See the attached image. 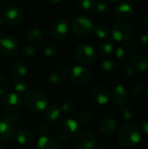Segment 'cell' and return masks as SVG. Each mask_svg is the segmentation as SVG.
<instances>
[{"instance_id":"obj_48","label":"cell","mask_w":148,"mask_h":149,"mask_svg":"<svg viewBox=\"0 0 148 149\" xmlns=\"http://www.w3.org/2000/svg\"><path fill=\"white\" fill-rule=\"evenodd\" d=\"M1 25H2V19H1V17H0V27H1Z\"/></svg>"},{"instance_id":"obj_20","label":"cell","mask_w":148,"mask_h":149,"mask_svg":"<svg viewBox=\"0 0 148 149\" xmlns=\"http://www.w3.org/2000/svg\"><path fill=\"white\" fill-rule=\"evenodd\" d=\"M62 113L63 112H62L61 107L59 105L52 104V105L48 106L44 109V119L48 123H55L59 120Z\"/></svg>"},{"instance_id":"obj_40","label":"cell","mask_w":148,"mask_h":149,"mask_svg":"<svg viewBox=\"0 0 148 149\" xmlns=\"http://www.w3.org/2000/svg\"><path fill=\"white\" fill-rule=\"evenodd\" d=\"M15 111H8L5 113L4 114V117L7 118L8 120H10L13 124H17L19 120V116H18V113H14Z\"/></svg>"},{"instance_id":"obj_17","label":"cell","mask_w":148,"mask_h":149,"mask_svg":"<svg viewBox=\"0 0 148 149\" xmlns=\"http://www.w3.org/2000/svg\"><path fill=\"white\" fill-rule=\"evenodd\" d=\"M92 98L97 104L104 106L110 100V91L105 85L99 84L92 90Z\"/></svg>"},{"instance_id":"obj_6","label":"cell","mask_w":148,"mask_h":149,"mask_svg":"<svg viewBox=\"0 0 148 149\" xmlns=\"http://www.w3.org/2000/svg\"><path fill=\"white\" fill-rule=\"evenodd\" d=\"M72 28L76 35L85 37L88 36L92 33V31H93L94 24L91 17L85 15H80L72 20Z\"/></svg>"},{"instance_id":"obj_15","label":"cell","mask_w":148,"mask_h":149,"mask_svg":"<svg viewBox=\"0 0 148 149\" xmlns=\"http://www.w3.org/2000/svg\"><path fill=\"white\" fill-rule=\"evenodd\" d=\"M15 133V124L5 117L0 118V141H10L14 137Z\"/></svg>"},{"instance_id":"obj_42","label":"cell","mask_w":148,"mask_h":149,"mask_svg":"<svg viewBox=\"0 0 148 149\" xmlns=\"http://www.w3.org/2000/svg\"><path fill=\"white\" fill-rule=\"evenodd\" d=\"M139 44L141 47H148V34H143L140 37Z\"/></svg>"},{"instance_id":"obj_43","label":"cell","mask_w":148,"mask_h":149,"mask_svg":"<svg viewBox=\"0 0 148 149\" xmlns=\"http://www.w3.org/2000/svg\"><path fill=\"white\" fill-rule=\"evenodd\" d=\"M142 128L145 132V134L148 135V116L144 120L143 124H142Z\"/></svg>"},{"instance_id":"obj_33","label":"cell","mask_w":148,"mask_h":149,"mask_svg":"<svg viewBox=\"0 0 148 149\" xmlns=\"http://www.w3.org/2000/svg\"><path fill=\"white\" fill-rule=\"evenodd\" d=\"M120 113L122 116L123 119L126 120H129L133 118V110L132 109V107L128 105H122L120 106Z\"/></svg>"},{"instance_id":"obj_49","label":"cell","mask_w":148,"mask_h":149,"mask_svg":"<svg viewBox=\"0 0 148 149\" xmlns=\"http://www.w3.org/2000/svg\"><path fill=\"white\" fill-rule=\"evenodd\" d=\"M109 1H112V2H117V1H120V0H109Z\"/></svg>"},{"instance_id":"obj_8","label":"cell","mask_w":148,"mask_h":149,"mask_svg":"<svg viewBox=\"0 0 148 149\" xmlns=\"http://www.w3.org/2000/svg\"><path fill=\"white\" fill-rule=\"evenodd\" d=\"M74 55L78 62L82 65H90L96 59V52L93 47L87 44L79 45L75 49Z\"/></svg>"},{"instance_id":"obj_41","label":"cell","mask_w":148,"mask_h":149,"mask_svg":"<svg viewBox=\"0 0 148 149\" xmlns=\"http://www.w3.org/2000/svg\"><path fill=\"white\" fill-rule=\"evenodd\" d=\"M108 9V3L106 0H99L97 2V5H96V10L103 13L106 12Z\"/></svg>"},{"instance_id":"obj_23","label":"cell","mask_w":148,"mask_h":149,"mask_svg":"<svg viewBox=\"0 0 148 149\" xmlns=\"http://www.w3.org/2000/svg\"><path fill=\"white\" fill-rule=\"evenodd\" d=\"M36 149H59V144L51 136H39L36 142Z\"/></svg>"},{"instance_id":"obj_34","label":"cell","mask_w":148,"mask_h":149,"mask_svg":"<svg viewBox=\"0 0 148 149\" xmlns=\"http://www.w3.org/2000/svg\"><path fill=\"white\" fill-rule=\"evenodd\" d=\"M36 48L33 45H25L22 47L21 54L25 58H31L36 54Z\"/></svg>"},{"instance_id":"obj_47","label":"cell","mask_w":148,"mask_h":149,"mask_svg":"<svg viewBox=\"0 0 148 149\" xmlns=\"http://www.w3.org/2000/svg\"><path fill=\"white\" fill-rule=\"evenodd\" d=\"M3 38V36H2V34L0 33V41H1V39Z\"/></svg>"},{"instance_id":"obj_51","label":"cell","mask_w":148,"mask_h":149,"mask_svg":"<svg viewBox=\"0 0 148 149\" xmlns=\"http://www.w3.org/2000/svg\"><path fill=\"white\" fill-rule=\"evenodd\" d=\"M147 148L148 149V140H147Z\"/></svg>"},{"instance_id":"obj_30","label":"cell","mask_w":148,"mask_h":149,"mask_svg":"<svg viewBox=\"0 0 148 149\" xmlns=\"http://www.w3.org/2000/svg\"><path fill=\"white\" fill-rule=\"evenodd\" d=\"M44 54L45 57L47 58H53L58 54V47L56 43L54 42H47L44 45V49H43Z\"/></svg>"},{"instance_id":"obj_5","label":"cell","mask_w":148,"mask_h":149,"mask_svg":"<svg viewBox=\"0 0 148 149\" xmlns=\"http://www.w3.org/2000/svg\"><path fill=\"white\" fill-rule=\"evenodd\" d=\"M111 35L114 41L124 43L127 41L133 35L132 25L123 20L117 21L112 26Z\"/></svg>"},{"instance_id":"obj_18","label":"cell","mask_w":148,"mask_h":149,"mask_svg":"<svg viewBox=\"0 0 148 149\" xmlns=\"http://www.w3.org/2000/svg\"><path fill=\"white\" fill-rule=\"evenodd\" d=\"M113 14L114 16L120 19V20H126L130 18L133 14V5L128 2H122L113 8Z\"/></svg>"},{"instance_id":"obj_39","label":"cell","mask_w":148,"mask_h":149,"mask_svg":"<svg viewBox=\"0 0 148 149\" xmlns=\"http://www.w3.org/2000/svg\"><path fill=\"white\" fill-rule=\"evenodd\" d=\"M60 107H61L62 112H64V113H72L76 109V105L73 102H72V101L65 102Z\"/></svg>"},{"instance_id":"obj_35","label":"cell","mask_w":148,"mask_h":149,"mask_svg":"<svg viewBox=\"0 0 148 149\" xmlns=\"http://www.w3.org/2000/svg\"><path fill=\"white\" fill-rule=\"evenodd\" d=\"M9 87L10 83L8 79L3 76H0V97H3L6 93H8Z\"/></svg>"},{"instance_id":"obj_52","label":"cell","mask_w":148,"mask_h":149,"mask_svg":"<svg viewBox=\"0 0 148 149\" xmlns=\"http://www.w3.org/2000/svg\"><path fill=\"white\" fill-rule=\"evenodd\" d=\"M0 149H3V147H2V145H1V143H0Z\"/></svg>"},{"instance_id":"obj_24","label":"cell","mask_w":148,"mask_h":149,"mask_svg":"<svg viewBox=\"0 0 148 149\" xmlns=\"http://www.w3.org/2000/svg\"><path fill=\"white\" fill-rule=\"evenodd\" d=\"M68 77V72L65 68L62 66H58L54 68L49 75V80L54 85L61 84L66 80Z\"/></svg>"},{"instance_id":"obj_16","label":"cell","mask_w":148,"mask_h":149,"mask_svg":"<svg viewBox=\"0 0 148 149\" xmlns=\"http://www.w3.org/2000/svg\"><path fill=\"white\" fill-rule=\"evenodd\" d=\"M22 100L16 93H8L2 99V106L8 111H16L20 108Z\"/></svg>"},{"instance_id":"obj_1","label":"cell","mask_w":148,"mask_h":149,"mask_svg":"<svg viewBox=\"0 0 148 149\" xmlns=\"http://www.w3.org/2000/svg\"><path fill=\"white\" fill-rule=\"evenodd\" d=\"M55 134L63 141H73L79 134V125L73 119L62 120L58 122L55 127Z\"/></svg>"},{"instance_id":"obj_26","label":"cell","mask_w":148,"mask_h":149,"mask_svg":"<svg viewBox=\"0 0 148 149\" xmlns=\"http://www.w3.org/2000/svg\"><path fill=\"white\" fill-rule=\"evenodd\" d=\"M27 39L31 44H38L44 38V31L39 27H31L27 31Z\"/></svg>"},{"instance_id":"obj_10","label":"cell","mask_w":148,"mask_h":149,"mask_svg":"<svg viewBox=\"0 0 148 149\" xmlns=\"http://www.w3.org/2000/svg\"><path fill=\"white\" fill-rule=\"evenodd\" d=\"M19 50V43L15 37L4 36L0 41V53L4 58H13Z\"/></svg>"},{"instance_id":"obj_14","label":"cell","mask_w":148,"mask_h":149,"mask_svg":"<svg viewBox=\"0 0 148 149\" xmlns=\"http://www.w3.org/2000/svg\"><path fill=\"white\" fill-rule=\"evenodd\" d=\"M15 140L21 146H31L36 140V133L29 128H19L15 133Z\"/></svg>"},{"instance_id":"obj_46","label":"cell","mask_w":148,"mask_h":149,"mask_svg":"<svg viewBox=\"0 0 148 149\" xmlns=\"http://www.w3.org/2000/svg\"><path fill=\"white\" fill-rule=\"evenodd\" d=\"M93 149H108L107 148L104 147V146H98V147H95Z\"/></svg>"},{"instance_id":"obj_44","label":"cell","mask_w":148,"mask_h":149,"mask_svg":"<svg viewBox=\"0 0 148 149\" xmlns=\"http://www.w3.org/2000/svg\"><path fill=\"white\" fill-rule=\"evenodd\" d=\"M44 1L49 4H57L59 2H61L62 0H44Z\"/></svg>"},{"instance_id":"obj_38","label":"cell","mask_w":148,"mask_h":149,"mask_svg":"<svg viewBox=\"0 0 148 149\" xmlns=\"http://www.w3.org/2000/svg\"><path fill=\"white\" fill-rule=\"evenodd\" d=\"M36 130H37V134L39 136L48 135V133H49L48 126L44 122H40L39 124H38V126L36 127Z\"/></svg>"},{"instance_id":"obj_55","label":"cell","mask_w":148,"mask_h":149,"mask_svg":"<svg viewBox=\"0 0 148 149\" xmlns=\"http://www.w3.org/2000/svg\"><path fill=\"white\" fill-rule=\"evenodd\" d=\"M8 1H11V0H8Z\"/></svg>"},{"instance_id":"obj_19","label":"cell","mask_w":148,"mask_h":149,"mask_svg":"<svg viewBox=\"0 0 148 149\" xmlns=\"http://www.w3.org/2000/svg\"><path fill=\"white\" fill-rule=\"evenodd\" d=\"M99 128L105 135H112L116 132L118 128L117 120L112 115H105L100 120Z\"/></svg>"},{"instance_id":"obj_3","label":"cell","mask_w":148,"mask_h":149,"mask_svg":"<svg viewBox=\"0 0 148 149\" xmlns=\"http://www.w3.org/2000/svg\"><path fill=\"white\" fill-rule=\"evenodd\" d=\"M141 133L140 127L133 123H128L121 127L118 134V141L120 145L130 148L140 142Z\"/></svg>"},{"instance_id":"obj_4","label":"cell","mask_w":148,"mask_h":149,"mask_svg":"<svg viewBox=\"0 0 148 149\" xmlns=\"http://www.w3.org/2000/svg\"><path fill=\"white\" fill-rule=\"evenodd\" d=\"M70 81L76 86H85L90 82L92 74L89 68L85 65H74L68 71Z\"/></svg>"},{"instance_id":"obj_11","label":"cell","mask_w":148,"mask_h":149,"mask_svg":"<svg viewBox=\"0 0 148 149\" xmlns=\"http://www.w3.org/2000/svg\"><path fill=\"white\" fill-rule=\"evenodd\" d=\"M138 53V47L133 42H126L120 45L116 51L117 58L123 63L131 61Z\"/></svg>"},{"instance_id":"obj_37","label":"cell","mask_w":148,"mask_h":149,"mask_svg":"<svg viewBox=\"0 0 148 149\" xmlns=\"http://www.w3.org/2000/svg\"><path fill=\"white\" fill-rule=\"evenodd\" d=\"M134 69L133 68V66L129 64H125L122 67H121V73L126 77V78H131L134 75Z\"/></svg>"},{"instance_id":"obj_29","label":"cell","mask_w":148,"mask_h":149,"mask_svg":"<svg viewBox=\"0 0 148 149\" xmlns=\"http://www.w3.org/2000/svg\"><path fill=\"white\" fill-rule=\"evenodd\" d=\"M93 120H94L93 113L88 111L81 113L77 119V122L79 125V127H88L91 124H92Z\"/></svg>"},{"instance_id":"obj_9","label":"cell","mask_w":148,"mask_h":149,"mask_svg":"<svg viewBox=\"0 0 148 149\" xmlns=\"http://www.w3.org/2000/svg\"><path fill=\"white\" fill-rule=\"evenodd\" d=\"M4 21L11 26H18L24 21V13L17 6L5 5L2 8Z\"/></svg>"},{"instance_id":"obj_45","label":"cell","mask_w":148,"mask_h":149,"mask_svg":"<svg viewBox=\"0 0 148 149\" xmlns=\"http://www.w3.org/2000/svg\"><path fill=\"white\" fill-rule=\"evenodd\" d=\"M143 24H144V27H145V29L148 32V15L144 18V22H143Z\"/></svg>"},{"instance_id":"obj_36","label":"cell","mask_w":148,"mask_h":149,"mask_svg":"<svg viewBox=\"0 0 148 149\" xmlns=\"http://www.w3.org/2000/svg\"><path fill=\"white\" fill-rule=\"evenodd\" d=\"M130 93L133 96H141L144 93V87L140 84H133L130 87Z\"/></svg>"},{"instance_id":"obj_31","label":"cell","mask_w":148,"mask_h":149,"mask_svg":"<svg viewBox=\"0 0 148 149\" xmlns=\"http://www.w3.org/2000/svg\"><path fill=\"white\" fill-rule=\"evenodd\" d=\"M28 86H29L27 82L24 80L23 79H15L13 82V90L17 94H22V93H25L26 92H28Z\"/></svg>"},{"instance_id":"obj_53","label":"cell","mask_w":148,"mask_h":149,"mask_svg":"<svg viewBox=\"0 0 148 149\" xmlns=\"http://www.w3.org/2000/svg\"><path fill=\"white\" fill-rule=\"evenodd\" d=\"M135 149H144V148H135Z\"/></svg>"},{"instance_id":"obj_28","label":"cell","mask_w":148,"mask_h":149,"mask_svg":"<svg viewBox=\"0 0 148 149\" xmlns=\"http://www.w3.org/2000/svg\"><path fill=\"white\" fill-rule=\"evenodd\" d=\"M99 54L103 58H110L114 53V45L110 40H105L103 41L99 48Z\"/></svg>"},{"instance_id":"obj_22","label":"cell","mask_w":148,"mask_h":149,"mask_svg":"<svg viewBox=\"0 0 148 149\" xmlns=\"http://www.w3.org/2000/svg\"><path fill=\"white\" fill-rule=\"evenodd\" d=\"M128 99V91L123 85H117L113 91V100L118 106L126 104Z\"/></svg>"},{"instance_id":"obj_2","label":"cell","mask_w":148,"mask_h":149,"mask_svg":"<svg viewBox=\"0 0 148 149\" xmlns=\"http://www.w3.org/2000/svg\"><path fill=\"white\" fill-rule=\"evenodd\" d=\"M24 104L28 110L33 113H40L48 107V99L44 92L33 89L25 93Z\"/></svg>"},{"instance_id":"obj_21","label":"cell","mask_w":148,"mask_h":149,"mask_svg":"<svg viewBox=\"0 0 148 149\" xmlns=\"http://www.w3.org/2000/svg\"><path fill=\"white\" fill-rule=\"evenodd\" d=\"M28 72V67L26 64L21 60L15 61L11 64L10 67V76L15 79H23L24 76H26Z\"/></svg>"},{"instance_id":"obj_13","label":"cell","mask_w":148,"mask_h":149,"mask_svg":"<svg viewBox=\"0 0 148 149\" xmlns=\"http://www.w3.org/2000/svg\"><path fill=\"white\" fill-rule=\"evenodd\" d=\"M120 72V65L115 60L108 59L103 61L99 66V73L106 79H112L118 75Z\"/></svg>"},{"instance_id":"obj_32","label":"cell","mask_w":148,"mask_h":149,"mask_svg":"<svg viewBox=\"0 0 148 149\" xmlns=\"http://www.w3.org/2000/svg\"><path fill=\"white\" fill-rule=\"evenodd\" d=\"M93 32H94L95 36L99 39H105V38H108L109 35L111 34V31L107 28V26L103 25V24H99L97 26H94Z\"/></svg>"},{"instance_id":"obj_12","label":"cell","mask_w":148,"mask_h":149,"mask_svg":"<svg viewBox=\"0 0 148 149\" xmlns=\"http://www.w3.org/2000/svg\"><path fill=\"white\" fill-rule=\"evenodd\" d=\"M97 144V137L92 131L86 130L79 134L77 147L79 149H93Z\"/></svg>"},{"instance_id":"obj_27","label":"cell","mask_w":148,"mask_h":149,"mask_svg":"<svg viewBox=\"0 0 148 149\" xmlns=\"http://www.w3.org/2000/svg\"><path fill=\"white\" fill-rule=\"evenodd\" d=\"M96 0H79L78 6L80 11L85 14H91L96 11Z\"/></svg>"},{"instance_id":"obj_54","label":"cell","mask_w":148,"mask_h":149,"mask_svg":"<svg viewBox=\"0 0 148 149\" xmlns=\"http://www.w3.org/2000/svg\"><path fill=\"white\" fill-rule=\"evenodd\" d=\"M147 5H148V0H147Z\"/></svg>"},{"instance_id":"obj_50","label":"cell","mask_w":148,"mask_h":149,"mask_svg":"<svg viewBox=\"0 0 148 149\" xmlns=\"http://www.w3.org/2000/svg\"><path fill=\"white\" fill-rule=\"evenodd\" d=\"M147 98H148V88L147 89Z\"/></svg>"},{"instance_id":"obj_25","label":"cell","mask_w":148,"mask_h":149,"mask_svg":"<svg viewBox=\"0 0 148 149\" xmlns=\"http://www.w3.org/2000/svg\"><path fill=\"white\" fill-rule=\"evenodd\" d=\"M131 65L134 71L138 72H146L148 70V58L142 54H137L132 60Z\"/></svg>"},{"instance_id":"obj_7","label":"cell","mask_w":148,"mask_h":149,"mask_svg":"<svg viewBox=\"0 0 148 149\" xmlns=\"http://www.w3.org/2000/svg\"><path fill=\"white\" fill-rule=\"evenodd\" d=\"M70 31L67 21L64 18L55 19L50 25L49 37L54 41H61L65 39Z\"/></svg>"}]
</instances>
